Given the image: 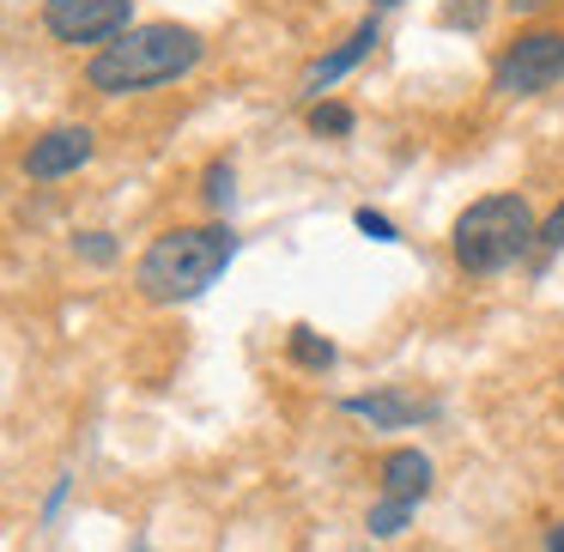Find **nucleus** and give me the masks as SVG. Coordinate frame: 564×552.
I'll list each match as a JSON object with an SVG mask.
<instances>
[{"label": "nucleus", "instance_id": "19", "mask_svg": "<svg viewBox=\"0 0 564 552\" xmlns=\"http://www.w3.org/2000/svg\"><path fill=\"white\" fill-rule=\"evenodd\" d=\"M377 7H394V0H377Z\"/></svg>", "mask_w": 564, "mask_h": 552}, {"label": "nucleus", "instance_id": "18", "mask_svg": "<svg viewBox=\"0 0 564 552\" xmlns=\"http://www.w3.org/2000/svg\"><path fill=\"white\" fill-rule=\"evenodd\" d=\"M510 7H522V13H528V7H540V0H510Z\"/></svg>", "mask_w": 564, "mask_h": 552}, {"label": "nucleus", "instance_id": "6", "mask_svg": "<svg viewBox=\"0 0 564 552\" xmlns=\"http://www.w3.org/2000/svg\"><path fill=\"white\" fill-rule=\"evenodd\" d=\"M86 159H91V128L62 122V128H50V134L31 140V152H25V176H31V183H55V176H74Z\"/></svg>", "mask_w": 564, "mask_h": 552}, {"label": "nucleus", "instance_id": "17", "mask_svg": "<svg viewBox=\"0 0 564 552\" xmlns=\"http://www.w3.org/2000/svg\"><path fill=\"white\" fill-rule=\"evenodd\" d=\"M546 552H564V522H558V528H552V534H546Z\"/></svg>", "mask_w": 564, "mask_h": 552}, {"label": "nucleus", "instance_id": "15", "mask_svg": "<svg viewBox=\"0 0 564 552\" xmlns=\"http://www.w3.org/2000/svg\"><path fill=\"white\" fill-rule=\"evenodd\" d=\"M79 249H86L91 261H110L116 256V243H110V231H91V237H79Z\"/></svg>", "mask_w": 564, "mask_h": 552}, {"label": "nucleus", "instance_id": "11", "mask_svg": "<svg viewBox=\"0 0 564 552\" xmlns=\"http://www.w3.org/2000/svg\"><path fill=\"white\" fill-rule=\"evenodd\" d=\"M406 516H413V504H401V498H382L377 510H370V534H377V540L401 534V528H406Z\"/></svg>", "mask_w": 564, "mask_h": 552}, {"label": "nucleus", "instance_id": "12", "mask_svg": "<svg viewBox=\"0 0 564 552\" xmlns=\"http://www.w3.org/2000/svg\"><path fill=\"white\" fill-rule=\"evenodd\" d=\"M231 183H237V171H231L225 159H219V164H207V188H200V195H207V207H213V213L231 207V195H237Z\"/></svg>", "mask_w": 564, "mask_h": 552}, {"label": "nucleus", "instance_id": "7", "mask_svg": "<svg viewBox=\"0 0 564 552\" xmlns=\"http://www.w3.org/2000/svg\"><path fill=\"white\" fill-rule=\"evenodd\" d=\"M346 413L370 419L377 431H406V425H419V419H431L437 407L419 401V394H401V389H377V394H346Z\"/></svg>", "mask_w": 564, "mask_h": 552}, {"label": "nucleus", "instance_id": "8", "mask_svg": "<svg viewBox=\"0 0 564 552\" xmlns=\"http://www.w3.org/2000/svg\"><path fill=\"white\" fill-rule=\"evenodd\" d=\"M370 50H377V19H365V25H358V31H352V37H346L334 55H322V62L304 74V91H328L334 79H340V74H352V67L365 62Z\"/></svg>", "mask_w": 564, "mask_h": 552}, {"label": "nucleus", "instance_id": "9", "mask_svg": "<svg viewBox=\"0 0 564 552\" xmlns=\"http://www.w3.org/2000/svg\"><path fill=\"white\" fill-rule=\"evenodd\" d=\"M431 491V462L419 450H389L382 455V498H401V504H419Z\"/></svg>", "mask_w": 564, "mask_h": 552}, {"label": "nucleus", "instance_id": "16", "mask_svg": "<svg viewBox=\"0 0 564 552\" xmlns=\"http://www.w3.org/2000/svg\"><path fill=\"white\" fill-rule=\"evenodd\" d=\"M540 243H552V249H564V207L552 213L546 225H540Z\"/></svg>", "mask_w": 564, "mask_h": 552}, {"label": "nucleus", "instance_id": "1", "mask_svg": "<svg viewBox=\"0 0 564 552\" xmlns=\"http://www.w3.org/2000/svg\"><path fill=\"white\" fill-rule=\"evenodd\" d=\"M231 256H237L231 225H176V231L147 243V256L134 261V285L152 304H188L231 268Z\"/></svg>", "mask_w": 564, "mask_h": 552}, {"label": "nucleus", "instance_id": "14", "mask_svg": "<svg viewBox=\"0 0 564 552\" xmlns=\"http://www.w3.org/2000/svg\"><path fill=\"white\" fill-rule=\"evenodd\" d=\"M358 231H365V237H377V243H394V237H401L389 219H382V213H370V207H358Z\"/></svg>", "mask_w": 564, "mask_h": 552}, {"label": "nucleus", "instance_id": "5", "mask_svg": "<svg viewBox=\"0 0 564 552\" xmlns=\"http://www.w3.org/2000/svg\"><path fill=\"white\" fill-rule=\"evenodd\" d=\"M128 19H134V0H43V31L74 50L128 37Z\"/></svg>", "mask_w": 564, "mask_h": 552}, {"label": "nucleus", "instance_id": "4", "mask_svg": "<svg viewBox=\"0 0 564 552\" xmlns=\"http://www.w3.org/2000/svg\"><path fill=\"white\" fill-rule=\"evenodd\" d=\"M564 79V31H522L491 67V91L498 98H534V91Z\"/></svg>", "mask_w": 564, "mask_h": 552}, {"label": "nucleus", "instance_id": "13", "mask_svg": "<svg viewBox=\"0 0 564 552\" xmlns=\"http://www.w3.org/2000/svg\"><path fill=\"white\" fill-rule=\"evenodd\" d=\"M310 128H316V134H352V110H346V104H316V110H310Z\"/></svg>", "mask_w": 564, "mask_h": 552}, {"label": "nucleus", "instance_id": "10", "mask_svg": "<svg viewBox=\"0 0 564 552\" xmlns=\"http://www.w3.org/2000/svg\"><path fill=\"white\" fill-rule=\"evenodd\" d=\"M285 346H292V365H304V370H328L334 365V346L322 340L316 328H292V340H285Z\"/></svg>", "mask_w": 564, "mask_h": 552}, {"label": "nucleus", "instance_id": "2", "mask_svg": "<svg viewBox=\"0 0 564 552\" xmlns=\"http://www.w3.org/2000/svg\"><path fill=\"white\" fill-rule=\"evenodd\" d=\"M200 62V37L188 25H134L128 37H116L110 50L91 55L86 79L104 98H122V91H147L164 79H183Z\"/></svg>", "mask_w": 564, "mask_h": 552}, {"label": "nucleus", "instance_id": "3", "mask_svg": "<svg viewBox=\"0 0 564 552\" xmlns=\"http://www.w3.org/2000/svg\"><path fill=\"white\" fill-rule=\"evenodd\" d=\"M534 237H540V225H534V207L522 195H486L455 219L449 249L467 273H503L510 261L528 256Z\"/></svg>", "mask_w": 564, "mask_h": 552}]
</instances>
